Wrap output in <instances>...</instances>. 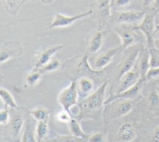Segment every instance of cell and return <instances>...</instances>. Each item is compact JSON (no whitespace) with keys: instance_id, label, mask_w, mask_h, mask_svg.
<instances>
[{"instance_id":"16","label":"cell","mask_w":159,"mask_h":142,"mask_svg":"<svg viewBox=\"0 0 159 142\" xmlns=\"http://www.w3.org/2000/svg\"><path fill=\"white\" fill-rule=\"evenodd\" d=\"M103 43V31L97 29L89 34L87 39V47L90 54L98 52Z\"/></svg>"},{"instance_id":"44","label":"cell","mask_w":159,"mask_h":142,"mask_svg":"<svg viewBox=\"0 0 159 142\" xmlns=\"http://www.w3.org/2000/svg\"><path fill=\"white\" fill-rule=\"evenodd\" d=\"M157 20H158V24H159V13H158V18H157Z\"/></svg>"},{"instance_id":"43","label":"cell","mask_w":159,"mask_h":142,"mask_svg":"<svg viewBox=\"0 0 159 142\" xmlns=\"http://www.w3.org/2000/svg\"><path fill=\"white\" fill-rule=\"evenodd\" d=\"M157 84V87H158V88H159V80L157 82V83H156Z\"/></svg>"},{"instance_id":"4","label":"cell","mask_w":159,"mask_h":142,"mask_svg":"<svg viewBox=\"0 0 159 142\" xmlns=\"http://www.w3.org/2000/svg\"><path fill=\"white\" fill-rule=\"evenodd\" d=\"M143 48H144L143 45L142 43H138L128 47L124 50L125 53L124 57L120 65V69L118 74L119 80L124 73L133 69V67L136 64L140 52Z\"/></svg>"},{"instance_id":"29","label":"cell","mask_w":159,"mask_h":142,"mask_svg":"<svg viewBox=\"0 0 159 142\" xmlns=\"http://www.w3.org/2000/svg\"><path fill=\"white\" fill-rule=\"evenodd\" d=\"M61 65V62L57 59H52L48 62L45 64L43 66L38 69L42 73L52 72L60 68Z\"/></svg>"},{"instance_id":"25","label":"cell","mask_w":159,"mask_h":142,"mask_svg":"<svg viewBox=\"0 0 159 142\" xmlns=\"http://www.w3.org/2000/svg\"><path fill=\"white\" fill-rule=\"evenodd\" d=\"M0 95L2 101L4 104L5 108H9L12 110L18 109L17 104L9 91L6 88L1 87Z\"/></svg>"},{"instance_id":"13","label":"cell","mask_w":159,"mask_h":142,"mask_svg":"<svg viewBox=\"0 0 159 142\" xmlns=\"http://www.w3.org/2000/svg\"><path fill=\"white\" fill-rule=\"evenodd\" d=\"M140 79V75L138 68L135 66L132 69L124 73L119 79L120 83L116 93L122 92L135 84Z\"/></svg>"},{"instance_id":"31","label":"cell","mask_w":159,"mask_h":142,"mask_svg":"<svg viewBox=\"0 0 159 142\" xmlns=\"http://www.w3.org/2000/svg\"><path fill=\"white\" fill-rule=\"evenodd\" d=\"M50 141L53 142H80L86 141L85 140L75 136L73 135H58L57 137L52 138Z\"/></svg>"},{"instance_id":"32","label":"cell","mask_w":159,"mask_h":142,"mask_svg":"<svg viewBox=\"0 0 159 142\" xmlns=\"http://www.w3.org/2000/svg\"><path fill=\"white\" fill-rule=\"evenodd\" d=\"M148 49L150 54V67H159V49L155 47Z\"/></svg>"},{"instance_id":"30","label":"cell","mask_w":159,"mask_h":142,"mask_svg":"<svg viewBox=\"0 0 159 142\" xmlns=\"http://www.w3.org/2000/svg\"><path fill=\"white\" fill-rule=\"evenodd\" d=\"M42 73L36 69L29 73L25 77V82L29 86H34L41 78Z\"/></svg>"},{"instance_id":"22","label":"cell","mask_w":159,"mask_h":142,"mask_svg":"<svg viewBox=\"0 0 159 142\" xmlns=\"http://www.w3.org/2000/svg\"><path fill=\"white\" fill-rule=\"evenodd\" d=\"M147 101L150 110L159 115V88L156 85L152 87L147 96Z\"/></svg>"},{"instance_id":"34","label":"cell","mask_w":159,"mask_h":142,"mask_svg":"<svg viewBox=\"0 0 159 142\" xmlns=\"http://www.w3.org/2000/svg\"><path fill=\"white\" fill-rule=\"evenodd\" d=\"M145 78L147 81L155 80L159 78V67H150L147 72Z\"/></svg>"},{"instance_id":"7","label":"cell","mask_w":159,"mask_h":142,"mask_svg":"<svg viewBox=\"0 0 159 142\" xmlns=\"http://www.w3.org/2000/svg\"><path fill=\"white\" fill-rule=\"evenodd\" d=\"M155 26V16L151 12H145L142 21L138 25L134 26V29L142 32L145 36L147 49L155 47L153 33Z\"/></svg>"},{"instance_id":"45","label":"cell","mask_w":159,"mask_h":142,"mask_svg":"<svg viewBox=\"0 0 159 142\" xmlns=\"http://www.w3.org/2000/svg\"><path fill=\"white\" fill-rule=\"evenodd\" d=\"M36 1V0H31V1Z\"/></svg>"},{"instance_id":"5","label":"cell","mask_w":159,"mask_h":142,"mask_svg":"<svg viewBox=\"0 0 159 142\" xmlns=\"http://www.w3.org/2000/svg\"><path fill=\"white\" fill-rule=\"evenodd\" d=\"M78 96V92L77 89L76 80H72L67 87L63 88L58 96V102L64 110L68 111L72 116L73 115L70 111V108L74 105L78 104L77 100Z\"/></svg>"},{"instance_id":"40","label":"cell","mask_w":159,"mask_h":142,"mask_svg":"<svg viewBox=\"0 0 159 142\" xmlns=\"http://www.w3.org/2000/svg\"><path fill=\"white\" fill-rule=\"evenodd\" d=\"M152 8L156 11L159 10V0H155Z\"/></svg>"},{"instance_id":"26","label":"cell","mask_w":159,"mask_h":142,"mask_svg":"<svg viewBox=\"0 0 159 142\" xmlns=\"http://www.w3.org/2000/svg\"><path fill=\"white\" fill-rule=\"evenodd\" d=\"M34 120L39 121H48L50 111L43 107H37L33 108L29 113Z\"/></svg>"},{"instance_id":"28","label":"cell","mask_w":159,"mask_h":142,"mask_svg":"<svg viewBox=\"0 0 159 142\" xmlns=\"http://www.w3.org/2000/svg\"><path fill=\"white\" fill-rule=\"evenodd\" d=\"M137 0H111V8L116 11L126 10L130 6L134 4Z\"/></svg>"},{"instance_id":"41","label":"cell","mask_w":159,"mask_h":142,"mask_svg":"<svg viewBox=\"0 0 159 142\" xmlns=\"http://www.w3.org/2000/svg\"><path fill=\"white\" fill-rule=\"evenodd\" d=\"M54 0H41V1L43 3V4H50L52 2H53Z\"/></svg>"},{"instance_id":"33","label":"cell","mask_w":159,"mask_h":142,"mask_svg":"<svg viewBox=\"0 0 159 142\" xmlns=\"http://www.w3.org/2000/svg\"><path fill=\"white\" fill-rule=\"evenodd\" d=\"M71 116H72L68 111L63 110L57 113L55 115V118L57 121L63 123H68L70 121Z\"/></svg>"},{"instance_id":"19","label":"cell","mask_w":159,"mask_h":142,"mask_svg":"<svg viewBox=\"0 0 159 142\" xmlns=\"http://www.w3.org/2000/svg\"><path fill=\"white\" fill-rule=\"evenodd\" d=\"M76 80L78 95L81 97L84 98L93 92L94 84L91 78L88 77H81Z\"/></svg>"},{"instance_id":"27","label":"cell","mask_w":159,"mask_h":142,"mask_svg":"<svg viewBox=\"0 0 159 142\" xmlns=\"http://www.w3.org/2000/svg\"><path fill=\"white\" fill-rule=\"evenodd\" d=\"M47 121H37L36 128H35V135H36L37 141L38 142L42 141L48 132Z\"/></svg>"},{"instance_id":"18","label":"cell","mask_w":159,"mask_h":142,"mask_svg":"<svg viewBox=\"0 0 159 142\" xmlns=\"http://www.w3.org/2000/svg\"><path fill=\"white\" fill-rule=\"evenodd\" d=\"M137 136L135 130L129 122L124 123L120 127L117 134L118 141L130 142L134 141Z\"/></svg>"},{"instance_id":"17","label":"cell","mask_w":159,"mask_h":142,"mask_svg":"<svg viewBox=\"0 0 159 142\" xmlns=\"http://www.w3.org/2000/svg\"><path fill=\"white\" fill-rule=\"evenodd\" d=\"M119 102L112 108V118H118L129 113L132 110L134 102L132 100L118 98Z\"/></svg>"},{"instance_id":"8","label":"cell","mask_w":159,"mask_h":142,"mask_svg":"<svg viewBox=\"0 0 159 142\" xmlns=\"http://www.w3.org/2000/svg\"><path fill=\"white\" fill-rule=\"evenodd\" d=\"M145 12L142 11L126 9L122 11H116L115 16L111 17L112 19L117 24H125L132 26L138 25L143 19Z\"/></svg>"},{"instance_id":"11","label":"cell","mask_w":159,"mask_h":142,"mask_svg":"<svg viewBox=\"0 0 159 142\" xmlns=\"http://www.w3.org/2000/svg\"><path fill=\"white\" fill-rule=\"evenodd\" d=\"M93 14V11L89 8V9L83 13L78 14L73 16H68L66 15L63 14L61 13H57L51 24L49 26L50 29L58 28V27H68L73 24L75 21L86 17L89 16H91Z\"/></svg>"},{"instance_id":"42","label":"cell","mask_w":159,"mask_h":142,"mask_svg":"<svg viewBox=\"0 0 159 142\" xmlns=\"http://www.w3.org/2000/svg\"><path fill=\"white\" fill-rule=\"evenodd\" d=\"M155 44H156V48L159 49V40L155 41Z\"/></svg>"},{"instance_id":"38","label":"cell","mask_w":159,"mask_h":142,"mask_svg":"<svg viewBox=\"0 0 159 142\" xmlns=\"http://www.w3.org/2000/svg\"><path fill=\"white\" fill-rule=\"evenodd\" d=\"M141 2L142 6L144 8H152L155 0H141Z\"/></svg>"},{"instance_id":"9","label":"cell","mask_w":159,"mask_h":142,"mask_svg":"<svg viewBox=\"0 0 159 142\" xmlns=\"http://www.w3.org/2000/svg\"><path fill=\"white\" fill-rule=\"evenodd\" d=\"M65 47V45H55L45 47L40 49L32 60V65L34 69H39L43 66L52 59V57L57 52Z\"/></svg>"},{"instance_id":"21","label":"cell","mask_w":159,"mask_h":142,"mask_svg":"<svg viewBox=\"0 0 159 142\" xmlns=\"http://www.w3.org/2000/svg\"><path fill=\"white\" fill-rule=\"evenodd\" d=\"M36 126L33 120H27L25 122V126L20 141L22 142H35L37 141L35 135Z\"/></svg>"},{"instance_id":"23","label":"cell","mask_w":159,"mask_h":142,"mask_svg":"<svg viewBox=\"0 0 159 142\" xmlns=\"http://www.w3.org/2000/svg\"><path fill=\"white\" fill-rule=\"evenodd\" d=\"M30 1L31 0H4V8L9 15L16 16L24 4Z\"/></svg>"},{"instance_id":"3","label":"cell","mask_w":159,"mask_h":142,"mask_svg":"<svg viewBox=\"0 0 159 142\" xmlns=\"http://www.w3.org/2000/svg\"><path fill=\"white\" fill-rule=\"evenodd\" d=\"M114 30L120 38L124 50L134 44L140 43L141 36L137 32V30L134 29V26L119 24L114 27Z\"/></svg>"},{"instance_id":"36","label":"cell","mask_w":159,"mask_h":142,"mask_svg":"<svg viewBox=\"0 0 159 142\" xmlns=\"http://www.w3.org/2000/svg\"><path fill=\"white\" fill-rule=\"evenodd\" d=\"M104 141V135L100 131L94 132L89 136L88 141L90 142H101Z\"/></svg>"},{"instance_id":"2","label":"cell","mask_w":159,"mask_h":142,"mask_svg":"<svg viewBox=\"0 0 159 142\" xmlns=\"http://www.w3.org/2000/svg\"><path fill=\"white\" fill-rule=\"evenodd\" d=\"M111 0H95L90 6L94 19L98 22V29L103 31L110 21L112 15L111 13Z\"/></svg>"},{"instance_id":"35","label":"cell","mask_w":159,"mask_h":142,"mask_svg":"<svg viewBox=\"0 0 159 142\" xmlns=\"http://www.w3.org/2000/svg\"><path fill=\"white\" fill-rule=\"evenodd\" d=\"M9 108H4L0 111V123L2 125H7L10 121Z\"/></svg>"},{"instance_id":"20","label":"cell","mask_w":159,"mask_h":142,"mask_svg":"<svg viewBox=\"0 0 159 142\" xmlns=\"http://www.w3.org/2000/svg\"><path fill=\"white\" fill-rule=\"evenodd\" d=\"M137 65L140 75V78H145L147 71L150 68V54L147 48H143L140 52Z\"/></svg>"},{"instance_id":"1","label":"cell","mask_w":159,"mask_h":142,"mask_svg":"<svg viewBox=\"0 0 159 142\" xmlns=\"http://www.w3.org/2000/svg\"><path fill=\"white\" fill-rule=\"evenodd\" d=\"M107 85V80L104 81L95 91L78 103L79 113L75 116V118L78 121L82 119L100 120L105 105L106 90Z\"/></svg>"},{"instance_id":"37","label":"cell","mask_w":159,"mask_h":142,"mask_svg":"<svg viewBox=\"0 0 159 142\" xmlns=\"http://www.w3.org/2000/svg\"><path fill=\"white\" fill-rule=\"evenodd\" d=\"M150 141L153 142H159V123L152 130L150 134Z\"/></svg>"},{"instance_id":"12","label":"cell","mask_w":159,"mask_h":142,"mask_svg":"<svg viewBox=\"0 0 159 142\" xmlns=\"http://www.w3.org/2000/svg\"><path fill=\"white\" fill-rule=\"evenodd\" d=\"M146 81V79L140 78L135 84H134L129 88L120 93H116L114 95L111 94V96L105 100L104 105H106L110 104L111 102L118 98L129 99L134 100L137 98L140 93L143 86V83Z\"/></svg>"},{"instance_id":"15","label":"cell","mask_w":159,"mask_h":142,"mask_svg":"<svg viewBox=\"0 0 159 142\" xmlns=\"http://www.w3.org/2000/svg\"><path fill=\"white\" fill-rule=\"evenodd\" d=\"M124 50L122 45H120V46L110 49L103 54L99 55L94 61L95 69H104L108 64H109V63L116 55L121 53Z\"/></svg>"},{"instance_id":"39","label":"cell","mask_w":159,"mask_h":142,"mask_svg":"<svg viewBox=\"0 0 159 142\" xmlns=\"http://www.w3.org/2000/svg\"><path fill=\"white\" fill-rule=\"evenodd\" d=\"M153 38L154 40H159V24H157L153 33Z\"/></svg>"},{"instance_id":"14","label":"cell","mask_w":159,"mask_h":142,"mask_svg":"<svg viewBox=\"0 0 159 142\" xmlns=\"http://www.w3.org/2000/svg\"><path fill=\"white\" fill-rule=\"evenodd\" d=\"M26 120L21 113H16L14 115L9 123L6 125L7 135H10V139L15 141L19 138L21 130Z\"/></svg>"},{"instance_id":"10","label":"cell","mask_w":159,"mask_h":142,"mask_svg":"<svg viewBox=\"0 0 159 142\" xmlns=\"http://www.w3.org/2000/svg\"><path fill=\"white\" fill-rule=\"evenodd\" d=\"M23 49L19 41L10 40L3 44L0 48V62L8 60L12 57H19L22 55Z\"/></svg>"},{"instance_id":"24","label":"cell","mask_w":159,"mask_h":142,"mask_svg":"<svg viewBox=\"0 0 159 142\" xmlns=\"http://www.w3.org/2000/svg\"><path fill=\"white\" fill-rule=\"evenodd\" d=\"M68 125L69 130L71 135L78 138H83L86 141H88L90 135L86 134L83 131L80 124L76 118H71Z\"/></svg>"},{"instance_id":"6","label":"cell","mask_w":159,"mask_h":142,"mask_svg":"<svg viewBox=\"0 0 159 142\" xmlns=\"http://www.w3.org/2000/svg\"><path fill=\"white\" fill-rule=\"evenodd\" d=\"M88 53H86L80 55L78 59H75V63L76 64L74 69L71 70L72 76L75 80L78 79L81 77H91L102 74L104 72V69L101 70H95L91 67L88 63Z\"/></svg>"}]
</instances>
